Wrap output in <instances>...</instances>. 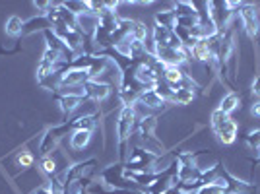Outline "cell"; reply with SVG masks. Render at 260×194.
Listing matches in <instances>:
<instances>
[{"label": "cell", "mask_w": 260, "mask_h": 194, "mask_svg": "<svg viewBox=\"0 0 260 194\" xmlns=\"http://www.w3.org/2000/svg\"><path fill=\"white\" fill-rule=\"evenodd\" d=\"M136 124V109L122 105L117 120V151H119V163L128 159V140Z\"/></svg>", "instance_id": "obj_1"}, {"label": "cell", "mask_w": 260, "mask_h": 194, "mask_svg": "<svg viewBox=\"0 0 260 194\" xmlns=\"http://www.w3.org/2000/svg\"><path fill=\"white\" fill-rule=\"evenodd\" d=\"M157 161H159V155L148 151L146 148H134L132 153L128 155V159L124 161V171H153L157 173Z\"/></svg>", "instance_id": "obj_2"}, {"label": "cell", "mask_w": 260, "mask_h": 194, "mask_svg": "<svg viewBox=\"0 0 260 194\" xmlns=\"http://www.w3.org/2000/svg\"><path fill=\"white\" fill-rule=\"evenodd\" d=\"M216 184L223 186L225 194H258V186H256V184L237 179L235 175H231V173L223 167V163H221V167H219V179H217Z\"/></svg>", "instance_id": "obj_3"}, {"label": "cell", "mask_w": 260, "mask_h": 194, "mask_svg": "<svg viewBox=\"0 0 260 194\" xmlns=\"http://www.w3.org/2000/svg\"><path fill=\"white\" fill-rule=\"evenodd\" d=\"M70 130H74L72 120H70V122L66 120V122H62L60 126H53V128L45 130L43 138H41V144H39V153H41V157H43V155H51V153H54L56 148H58V142L62 140V136L68 134Z\"/></svg>", "instance_id": "obj_4"}, {"label": "cell", "mask_w": 260, "mask_h": 194, "mask_svg": "<svg viewBox=\"0 0 260 194\" xmlns=\"http://www.w3.org/2000/svg\"><path fill=\"white\" fill-rule=\"evenodd\" d=\"M237 16H239V20H241V25H243L245 33L254 41L260 33V18H258V14H256V8H254L252 4L243 2V6L239 8Z\"/></svg>", "instance_id": "obj_5"}, {"label": "cell", "mask_w": 260, "mask_h": 194, "mask_svg": "<svg viewBox=\"0 0 260 194\" xmlns=\"http://www.w3.org/2000/svg\"><path fill=\"white\" fill-rule=\"evenodd\" d=\"M53 33L74 54L80 53V49H82V47H84V43H86V37H84L80 31H76V29H68V27L58 25V27H53Z\"/></svg>", "instance_id": "obj_6"}, {"label": "cell", "mask_w": 260, "mask_h": 194, "mask_svg": "<svg viewBox=\"0 0 260 194\" xmlns=\"http://www.w3.org/2000/svg\"><path fill=\"white\" fill-rule=\"evenodd\" d=\"M91 78L87 74L86 68H68L64 74L60 76V87H76L86 86ZM56 93V91H54Z\"/></svg>", "instance_id": "obj_7"}, {"label": "cell", "mask_w": 260, "mask_h": 194, "mask_svg": "<svg viewBox=\"0 0 260 194\" xmlns=\"http://www.w3.org/2000/svg\"><path fill=\"white\" fill-rule=\"evenodd\" d=\"M84 87H86L87 99H91V101H95V103L105 101V99L113 93V86H109L105 82H99V80H89Z\"/></svg>", "instance_id": "obj_8"}, {"label": "cell", "mask_w": 260, "mask_h": 194, "mask_svg": "<svg viewBox=\"0 0 260 194\" xmlns=\"http://www.w3.org/2000/svg\"><path fill=\"white\" fill-rule=\"evenodd\" d=\"M214 134H216V138L223 146H229V144H233V142L237 140V122L233 119L225 120V122H221V124H217L214 126Z\"/></svg>", "instance_id": "obj_9"}, {"label": "cell", "mask_w": 260, "mask_h": 194, "mask_svg": "<svg viewBox=\"0 0 260 194\" xmlns=\"http://www.w3.org/2000/svg\"><path fill=\"white\" fill-rule=\"evenodd\" d=\"M76 23H78V31L82 33L86 39H91L99 25V18L95 14H91V12L87 10V12H84V14L76 16Z\"/></svg>", "instance_id": "obj_10"}, {"label": "cell", "mask_w": 260, "mask_h": 194, "mask_svg": "<svg viewBox=\"0 0 260 194\" xmlns=\"http://www.w3.org/2000/svg\"><path fill=\"white\" fill-rule=\"evenodd\" d=\"M39 169H41V173H43L45 177H49V179H53V177H56V175H60V173L64 171V167H60L58 161H56V151L51 153V155H43V157H41Z\"/></svg>", "instance_id": "obj_11"}, {"label": "cell", "mask_w": 260, "mask_h": 194, "mask_svg": "<svg viewBox=\"0 0 260 194\" xmlns=\"http://www.w3.org/2000/svg\"><path fill=\"white\" fill-rule=\"evenodd\" d=\"M54 97H56V101H58V107H60V113H62L64 119H68V117L82 105V101H84L82 97H78V95H56V93H54Z\"/></svg>", "instance_id": "obj_12"}, {"label": "cell", "mask_w": 260, "mask_h": 194, "mask_svg": "<svg viewBox=\"0 0 260 194\" xmlns=\"http://www.w3.org/2000/svg\"><path fill=\"white\" fill-rule=\"evenodd\" d=\"M136 105H144V107L150 109H161L167 105V101L155 93V89H144L140 95H138V103Z\"/></svg>", "instance_id": "obj_13"}, {"label": "cell", "mask_w": 260, "mask_h": 194, "mask_svg": "<svg viewBox=\"0 0 260 194\" xmlns=\"http://www.w3.org/2000/svg\"><path fill=\"white\" fill-rule=\"evenodd\" d=\"M190 58H194L198 62H204L206 66L210 64V60H212V51H210L208 39H200V41L190 49Z\"/></svg>", "instance_id": "obj_14"}, {"label": "cell", "mask_w": 260, "mask_h": 194, "mask_svg": "<svg viewBox=\"0 0 260 194\" xmlns=\"http://www.w3.org/2000/svg\"><path fill=\"white\" fill-rule=\"evenodd\" d=\"M155 25H157V27H163V29L175 31V27H177V14H175V10L157 12V14H155Z\"/></svg>", "instance_id": "obj_15"}, {"label": "cell", "mask_w": 260, "mask_h": 194, "mask_svg": "<svg viewBox=\"0 0 260 194\" xmlns=\"http://www.w3.org/2000/svg\"><path fill=\"white\" fill-rule=\"evenodd\" d=\"M23 25H25V22H23L20 16L14 14L4 23V33L8 37H20V35H23Z\"/></svg>", "instance_id": "obj_16"}, {"label": "cell", "mask_w": 260, "mask_h": 194, "mask_svg": "<svg viewBox=\"0 0 260 194\" xmlns=\"http://www.w3.org/2000/svg\"><path fill=\"white\" fill-rule=\"evenodd\" d=\"M91 140V132L87 130H72L70 134V148L72 150H84Z\"/></svg>", "instance_id": "obj_17"}, {"label": "cell", "mask_w": 260, "mask_h": 194, "mask_svg": "<svg viewBox=\"0 0 260 194\" xmlns=\"http://www.w3.org/2000/svg\"><path fill=\"white\" fill-rule=\"evenodd\" d=\"M186 72H183L179 66H165V70H163V80L169 84V87H177L181 84V80H183V76Z\"/></svg>", "instance_id": "obj_18"}, {"label": "cell", "mask_w": 260, "mask_h": 194, "mask_svg": "<svg viewBox=\"0 0 260 194\" xmlns=\"http://www.w3.org/2000/svg\"><path fill=\"white\" fill-rule=\"evenodd\" d=\"M241 107V97L235 93V91H231V93H228V95L221 99V103H219V111H223L225 115H231L233 111H237V109Z\"/></svg>", "instance_id": "obj_19"}, {"label": "cell", "mask_w": 260, "mask_h": 194, "mask_svg": "<svg viewBox=\"0 0 260 194\" xmlns=\"http://www.w3.org/2000/svg\"><path fill=\"white\" fill-rule=\"evenodd\" d=\"M98 115H82L78 119L72 120V126L74 130H87V132H93L95 128V122H98Z\"/></svg>", "instance_id": "obj_20"}, {"label": "cell", "mask_w": 260, "mask_h": 194, "mask_svg": "<svg viewBox=\"0 0 260 194\" xmlns=\"http://www.w3.org/2000/svg\"><path fill=\"white\" fill-rule=\"evenodd\" d=\"M194 101V91L190 89H184V87H177L173 89V95H171V103H177V105H188Z\"/></svg>", "instance_id": "obj_21"}, {"label": "cell", "mask_w": 260, "mask_h": 194, "mask_svg": "<svg viewBox=\"0 0 260 194\" xmlns=\"http://www.w3.org/2000/svg\"><path fill=\"white\" fill-rule=\"evenodd\" d=\"M130 35H132V39L146 43V39L152 37V29L144 22H136V20H134V25H132V33H130Z\"/></svg>", "instance_id": "obj_22"}, {"label": "cell", "mask_w": 260, "mask_h": 194, "mask_svg": "<svg viewBox=\"0 0 260 194\" xmlns=\"http://www.w3.org/2000/svg\"><path fill=\"white\" fill-rule=\"evenodd\" d=\"M33 163H35V155H33L29 150H22L18 153V157H16V165H18L22 171H27L29 167H33Z\"/></svg>", "instance_id": "obj_23"}, {"label": "cell", "mask_w": 260, "mask_h": 194, "mask_svg": "<svg viewBox=\"0 0 260 194\" xmlns=\"http://www.w3.org/2000/svg\"><path fill=\"white\" fill-rule=\"evenodd\" d=\"M175 14L177 18H184V16H198V10L192 2H177L175 4Z\"/></svg>", "instance_id": "obj_24"}, {"label": "cell", "mask_w": 260, "mask_h": 194, "mask_svg": "<svg viewBox=\"0 0 260 194\" xmlns=\"http://www.w3.org/2000/svg\"><path fill=\"white\" fill-rule=\"evenodd\" d=\"M245 140H247V144H249V148H252V150H258V151H260V128H258V130H250V132H247Z\"/></svg>", "instance_id": "obj_25"}, {"label": "cell", "mask_w": 260, "mask_h": 194, "mask_svg": "<svg viewBox=\"0 0 260 194\" xmlns=\"http://www.w3.org/2000/svg\"><path fill=\"white\" fill-rule=\"evenodd\" d=\"M229 119H231L229 115H225L223 111L216 109V111H212V115H210V124H212V128H214V126H217V124H221V122H225V120H229Z\"/></svg>", "instance_id": "obj_26"}, {"label": "cell", "mask_w": 260, "mask_h": 194, "mask_svg": "<svg viewBox=\"0 0 260 194\" xmlns=\"http://www.w3.org/2000/svg\"><path fill=\"white\" fill-rule=\"evenodd\" d=\"M196 194H225V190L219 184H204Z\"/></svg>", "instance_id": "obj_27"}, {"label": "cell", "mask_w": 260, "mask_h": 194, "mask_svg": "<svg viewBox=\"0 0 260 194\" xmlns=\"http://www.w3.org/2000/svg\"><path fill=\"white\" fill-rule=\"evenodd\" d=\"M252 93L260 97V74L254 76V80H252Z\"/></svg>", "instance_id": "obj_28"}, {"label": "cell", "mask_w": 260, "mask_h": 194, "mask_svg": "<svg viewBox=\"0 0 260 194\" xmlns=\"http://www.w3.org/2000/svg\"><path fill=\"white\" fill-rule=\"evenodd\" d=\"M250 113H252V117L260 119V101H254V103H252V107H250Z\"/></svg>", "instance_id": "obj_29"}, {"label": "cell", "mask_w": 260, "mask_h": 194, "mask_svg": "<svg viewBox=\"0 0 260 194\" xmlns=\"http://www.w3.org/2000/svg\"><path fill=\"white\" fill-rule=\"evenodd\" d=\"M33 194H53V192H51L47 186H41V188H37V190H35Z\"/></svg>", "instance_id": "obj_30"}, {"label": "cell", "mask_w": 260, "mask_h": 194, "mask_svg": "<svg viewBox=\"0 0 260 194\" xmlns=\"http://www.w3.org/2000/svg\"><path fill=\"white\" fill-rule=\"evenodd\" d=\"M76 194H91V192H89V190H87L86 186H84V188H80V190H78Z\"/></svg>", "instance_id": "obj_31"}, {"label": "cell", "mask_w": 260, "mask_h": 194, "mask_svg": "<svg viewBox=\"0 0 260 194\" xmlns=\"http://www.w3.org/2000/svg\"><path fill=\"white\" fill-rule=\"evenodd\" d=\"M252 163H254V165H260V161H252Z\"/></svg>", "instance_id": "obj_32"}, {"label": "cell", "mask_w": 260, "mask_h": 194, "mask_svg": "<svg viewBox=\"0 0 260 194\" xmlns=\"http://www.w3.org/2000/svg\"><path fill=\"white\" fill-rule=\"evenodd\" d=\"M256 161H260V157H258V159H256Z\"/></svg>", "instance_id": "obj_33"}, {"label": "cell", "mask_w": 260, "mask_h": 194, "mask_svg": "<svg viewBox=\"0 0 260 194\" xmlns=\"http://www.w3.org/2000/svg\"><path fill=\"white\" fill-rule=\"evenodd\" d=\"M181 194H183V192H181Z\"/></svg>", "instance_id": "obj_34"}]
</instances>
